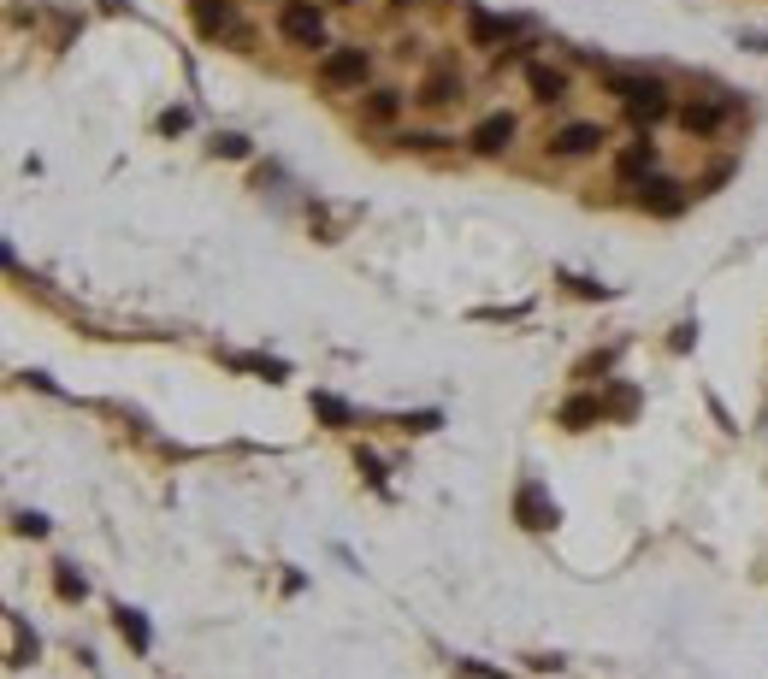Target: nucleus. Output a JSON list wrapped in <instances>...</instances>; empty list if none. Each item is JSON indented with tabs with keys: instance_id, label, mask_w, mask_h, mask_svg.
I'll list each match as a JSON object with an SVG mask.
<instances>
[{
	"instance_id": "f257e3e1",
	"label": "nucleus",
	"mask_w": 768,
	"mask_h": 679,
	"mask_svg": "<svg viewBox=\"0 0 768 679\" xmlns=\"http://www.w3.org/2000/svg\"><path fill=\"white\" fill-rule=\"evenodd\" d=\"M278 36L296 48H325V12L314 0H284L278 6Z\"/></svg>"
},
{
	"instance_id": "f03ea898",
	"label": "nucleus",
	"mask_w": 768,
	"mask_h": 679,
	"mask_svg": "<svg viewBox=\"0 0 768 679\" xmlns=\"http://www.w3.org/2000/svg\"><path fill=\"white\" fill-rule=\"evenodd\" d=\"M367 71H373V54H367V48H331L320 60V83L325 89H361Z\"/></svg>"
},
{
	"instance_id": "7ed1b4c3",
	"label": "nucleus",
	"mask_w": 768,
	"mask_h": 679,
	"mask_svg": "<svg viewBox=\"0 0 768 679\" xmlns=\"http://www.w3.org/2000/svg\"><path fill=\"white\" fill-rule=\"evenodd\" d=\"M514 520H520L526 532H550V526H556V502L544 496L538 479H526V485L514 491Z\"/></svg>"
},
{
	"instance_id": "20e7f679",
	"label": "nucleus",
	"mask_w": 768,
	"mask_h": 679,
	"mask_svg": "<svg viewBox=\"0 0 768 679\" xmlns=\"http://www.w3.org/2000/svg\"><path fill=\"white\" fill-rule=\"evenodd\" d=\"M686 184L680 178H644L639 184V207L644 213H656V219H674V213H686Z\"/></svg>"
},
{
	"instance_id": "39448f33",
	"label": "nucleus",
	"mask_w": 768,
	"mask_h": 679,
	"mask_svg": "<svg viewBox=\"0 0 768 679\" xmlns=\"http://www.w3.org/2000/svg\"><path fill=\"white\" fill-rule=\"evenodd\" d=\"M603 142H609L603 124H562V130L550 136V154H556V160H585V154H597Z\"/></svg>"
},
{
	"instance_id": "423d86ee",
	"label": "nucleus",
	"mask_w": 768,
	"mask_h": 679,
	"mask_svg": "<svg viewBox=\"0 0 768 679\" xmlns=\"http://www.w3.org/2000/svg\"><path fill=\"white\" fill-rule=\"evenodd\" d=\"M190 12H195V30H201L207 42L243 30V24H237V0H190Z\"/></svg>"
},
{
	"instance_id": "0eeeda50",
	"label": "nucleus",
	"mask_w": 768,
	"mask_h": 679,
	"mask_svg": "<svg viewBox=\"0 0 768 679\" xmlns=\"http://www.w3.org/2000/svg\"><path fill=\"white\" fill-rule=\"evenodd\" d=\"M514 130H520V124H514V113H485V119L473 124V136H467V142H473V154L497 160V154L514 142Z\"/></svg>"
},
{
	"instance_id": "6e6552de",
	"label": "nucleus",
	"mask_w": 768,
	"mask_h": 679,
	"mask_svg": "<svg viewBox=\"0 0 768 679\" xmlns=\"http://www.w3.org/2000/svg\"><path fill=\"white\" fill-rule=\"evenodd\" d=\"M603 89H609L621 107H633V101H644V95H662L668 83L650 77V71H603Z\"/></svg>"
},
{
	"instance_id": "1a4fd4ad",
	"label": "nucleus",
	"mask_w": 768,
	"mask_h": 679,
	"mask_svg": "<svg viewBox=\"0 0 768 679\" xmlns=\"http://www.w3.org/2000/svg\"><path fill=\"white\" fill-rule=\"evenodd\" d=\"M526 89H532V101H538V107H556V101H568V71H562V65L532 60V65H526Z\"/></svg>"
},
{
	"instance_id": "9d476101",
	"label": "nucleus",
	"mask_w": 768,
	"mask_h": 679,
	"mask_svg": "<svg viewBox=\"0 0 768 679\" xmlns=\"http://www.w3.org/2000/svg\"><path fill=\"white\" fill-rule=\"evenodd\" d=\"M727 113H733V101H686L680 107V130L686 136H715L727 124Z\"/></svg>"
},
{
	"instance_id": "9b49d317",
	"label": "nucleus",
	"mask_w": 768,
	"mask_h": 679,
	"mask_svg": "<svg viewBox=\"0 0 768 679\" xmlns=\"http://www.w3.org/2000/svg\"><path fill=\"white\" fill-rule=\"evenodd\" d=\"M461 89H467V83H461V71H432V77L420 83V95H414V101H420V107H432V113H444V107L461 101Z\"/></svg>"
},
{
	"instance_id": "f8f14e48",
	"label": "nucleus",
	"mask_w": 768,
	"mask_h": 679,
	"mask_svg": "<svg viewBox=\"0 0 768 679\" xmlns=\"http://www.w3.org/2000/svg\"><path fill=\"white\" fill-rule=\"evenodd\" d=\"M615 172H621L627 184H644V178H656V142H650V136H639L633 148H621Z\"/></svg>"
},
{
	"instance_id": "ddd939ff",
	"label": "nucleus",
	"mask_w": 768,
	"mask_h": 679,
	"mask_svg": "<svg viewBox=\"0 0 768 679\" xmlns=\"http://www.w3.org/2000/svg\"><path fill=\"white\" fill-rule=\"evenodd\" d=\"M509 30H520V18H491L485 6L467 12V36H473V48H491V42H503Z\"/></svg>"
},
{
	"instance_id": "4468645a",
	"label": "nucleus",
	"mask_w": 768,
	"mask_h": 679,
	"mask_svg": "<svg viewBox=\"0 0 768 679\" xmlns=\"http://www.w3.org/2000/svg\"><path fill=\"white\" fill-rule=\"evenodd\" d=\"M113 620H119V632L130 638V650H136V656H148V650H154V626H148V615H142V609L119 603V609H113Z\"/></svg>"
},
{
	"instance_id": "2eb2a0df",
	"label": "nucleus",
	"mask_w": 768,
	"mask_h": 679,
	"mask_svg": "<svg viewBox=\"0 0 768 679\" xmlns=\"http://www.w3.org/2000/svg\"><path fill=\"white\" fill-rule=\"evenodd\" d=\"M556 420H562L568 432H585V426H597V420H603V402H597V396H568Z\"/></svg>"
},
{
	"instance_id": "dca6fc26",
	"label": "nucleus",
	"mask_w": 768,
	"mask_h": 679,
	"mask_svg": "<svg viewBox=\"0 0 768 679\" xmlns=\"http://www.w3.org/2000/svg\"><path fill=\"white\" fill-rule=\"evenodd\" d=\"M396 113H402V89H367V101H361L367 124H390Z\"/></svg>"
},
{
	"instance_id": "f3484780",
	"label": "nucleus",
	"mask_w": 768,
	"mask_h": 679,
	"mask_svg": "<svg viewBox=\"0 0 768 679\" xmlns=\"http://www.w3.org/2000/svg\"><path fill=\"white\" fill-rule=\"evenodd\" d=\"M314 420H325V426H355V408L343 402V396H331V390H314Z\"/></svg>"
},
{
	"instance_id": "a211bd4d",
	"label": "nucleus",
	"mask_w": 768,
	"mask_h": 679,
	"mask_svg": "<svg viewBox=\"0 0 768 679\" xmlns=\"http://www.w3.org/2000/svg\"><path fill=\"white\" fill-rule=\"evenodd\" d=\"M396 142H402V148H420V154H438V148H449L444 130H402Z\"/></svg>"
},
{
	"instance_id": "6ab92c4d",
	"label": "nucleus",
	"mask_w": 768,
	"mask_h": 679,
	"mask_svg": "<svg viewBox=\"0 0 768 679\" xmlns=\"http://www.w3.org/2000/svg\"><path fill=\"white\" fill-rule=\"evenodd\" d=\"M54 591H60L65 603H83V591H89V585H83V573H71V567H54Z\"/></svg>"
},
{
	"instance_id": "aec40b11",
	"label": "nucleus",
	"mask_w": 768,
	"mask_h": 679,
	"mask_svg": "<svg viewBox=\"0 0 768 679\" xmlns=\"http://www.w3.org/2000/svg\"><path fill=\"white\" fill-rule=\"evenodd\" d=\"M231 367H243V372H266V378H284V361H266V355H231Z\"/></svg>"
},
{
	"instance_id": "412c9836",
	"label": "nucleus",
	"mask_w": 768,
	"mask_h": 679,
	"mask_svg": "<svg viewBox=\"0 0 768 679\" xmlns=\"http://www.w3.org/2000/svg\"><path fill=\"white\" fill-rule=\"evenodd\" d=\"M213 154H225V160H249V136H213Z\"/></svg>"
},
{
	"instance_id": "4be33fe9",
	"label": "nucleus",
	"mask_w": 768,
	"mask_h": 679,
	"mask_svg": "<svg viewBox=\"0 0 768 679\" xmlns=\"http://www.w3.org/2000/svg\"><path fill=\"white\" fill-rule=\"evenodd\" d=\"M355 461H361V473H367V479H373V485L384 491V461H379V455H373V449H361Z\"/></svg>"
},
{
	"instance_id": "5701e85b",
	"label": "nucleus",
	"mask_w": 768,
	"mask_h": 679,
	"mask_svg": "<svg viewBox=\"0 0 768 679\" xmlns=\"http://www.w3.org/2000/svg\"><path fill=\"white\" fill-rule=\"evenodd\" d=\"M438 420H444V414H432V408H426V414H408V420H402V432H438Z\"/></svg>"
},
{
	"instance_id": "b1692460",
	"label": "nucleus",
	"mask_w": 768,
	"mask_h": 679,
	"mask_svg": "<svg viewBox=\"0 0 768 679\" xmlns=\"http://www.w3.org/2000/svg\"><path fill=\"white\" fill-rule=\"evenodd\" d=\"M12 526H18V532H30V538H42V532H48V520H42V514H18Z\"/></svg>"
},
{
	"instance_id": "393cba45",
	"label": "nucleus",
	"mask_w": 768,
	"mask_h": 679,
	"mask_svg": "<svg viewBox=\"0 0 768 679\" xmlns=\"http://www.w3.org/2000/svg\"><path fill=\"white\" fill-rule=\"evenodd\" d=\"M390 6H414V0H390Z\"/></svg>"
},
{
	"instance_id": "a878e982",
	"label": "nucleus",
	"mask_w": 768,
	"mask_h": 679,
	"mask_svg": "<svg viewBox=\"0 0 768 679\" xmlns=\"http://www.w3.org/2000/svg\"><path fill=\"white\" fill-rule=\"evenodd\" d=\"M337 6H349V0H337Z\"/></svg>"
}]
</instances>
